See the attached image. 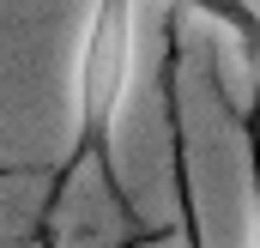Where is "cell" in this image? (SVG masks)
Returning <instances> with one entry per match:
<instances>
[{"instance_id":"obj_1","label":"cell","mask_w":260,"mask_h":248,"mask_svg":"<svg viewBox=\"0 0 260 248\" xmlns=\"http://www.w3.org/2000/svg\"><path fill=\"white\" fill-rule=\"evenodd\" d=\"M133 61H139V0H91L79 61H73V139H67V158L49 176L43 206H37V236L55 230L73 182L85 170H97V182L109 188V200L133 224V236L157 242L151 230H139V206H133L127 182H121V151H115L121 109H127V91H133Z\"/></svg>"},{"instance_id":"obj_3","label":"cell","mask_w":260,"mask_h":248,"mask_svg":"<svg viewBox=\"0 0 260 248\" xmlns=\"http://www.w3.org/2000/svg\"><path fill=\"white\" fill-rule=\"evenodd\" d=\"M242 151H248V248H260V85L242 109Z\"/></svg>"},{"instance_id":"obj_2","label":"cell","mask_w":260,"mask_h":248,"mask_svg":"<svg viewBox=\"0 0 260 248\" xmlns=\"http://www.w3.org/2000/svg\"><path fill=\"white\" fill-rule=\"evenodd\" d=\"M182 6L230 37V49L242 55L248 79L260 85V0H182Z\"/></svg>"}]
</instances>
